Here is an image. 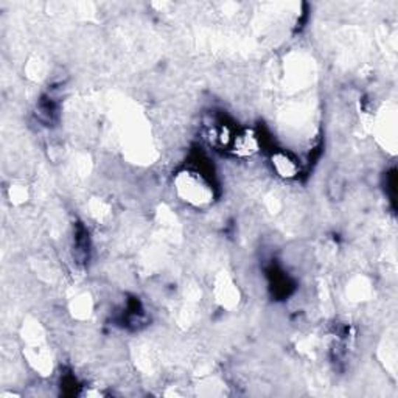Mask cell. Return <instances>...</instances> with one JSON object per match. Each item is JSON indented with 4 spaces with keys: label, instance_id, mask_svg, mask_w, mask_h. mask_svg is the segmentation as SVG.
I'll return each instance as SVG.
<instances>
[{
    "label": "cell",
    "instance_id": "6da1fadb",
    "mask_svg": "<svg viewBox=\"0 0 398 398\" xmlns=\"http://www.w3.org/2000/svg\"><path fill=\"white\" fill-rule=\"evenodd\" d=\"M177 188H179V193L186 198V201L195 204H203L209 201L212 196L209 186L198 173H186L179 176V179H177Z\"/></svg>",
    "mask_w": 398,
    "mask_h": 398
},
{
    "label": "cell",
    "instance_id": "7a4b0ae2",
    "mask_svg": "<svg viewBox=\"0 0 398 398\" xmlns=\"http://www.w3.org/2000/svg\"><path fill=\"white\" fill-rule=\"evenodd\" d=\"M273 163L277 170V173L285 177H293L298 172V165L296 160L291 158L289 154L285 153H277L273 158Z\"/></svg>",
    "mask_w": 398,
    "mask_h": 398
}]
</instances>
